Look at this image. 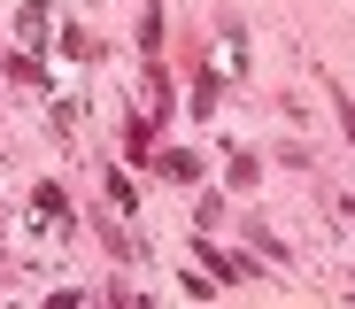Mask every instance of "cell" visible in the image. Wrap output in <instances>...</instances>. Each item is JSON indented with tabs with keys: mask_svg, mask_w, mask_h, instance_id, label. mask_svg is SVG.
I'll return each instance as SVG.
<instances>
[{
	"mask_svg": "<svg viewBox=\"0 0 355 309\" xmlns=\"http://www.w3.org/2000/svg\"><path fill=\"white\" fill-rule=\"evenodd\" d=\"M332 108H340V124H347V140H355V101H347L340 85H332Z\"/></svg>",
	"mask_w": 355,
	"mask_h": 309,
	"instance_id": "6da1fadb",
	"label": "cell"
}]
</instances>
